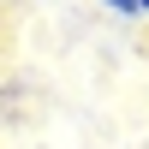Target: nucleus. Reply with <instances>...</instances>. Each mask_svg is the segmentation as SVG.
Masks as SVG:
<instances>
[{
	"mask_svg": "<svg viewBox=\"0 0 149 149\" xmlns=\"http://www.w3.org/2000/svg\"><path fill=\"white\" fill-rule=\"evenodd\" d=\"M102 6L113 12V18H125V24H143V18H137V0H102Z\"/></svg>",
	"mask_w": 149,
	"mask_h": 149,
	"instance_id": "nucleus-1",
	"label": "nucleus"
},
{
	"mask_svg": "<svg viewBox=\"0 0 149 149\" xmlns=\"http://www.w3.org/2000/svg\"><path fill=\"white\" fill-rule=\"evenodd\" d=\"M137 18H143V24H149V0H137Z\"/></svg>",
	"mask_w": 149,
	"mask_h": 149,
	"instance_id": "nucleus-2",
	"label": "nucleus"
}]
</instances>
